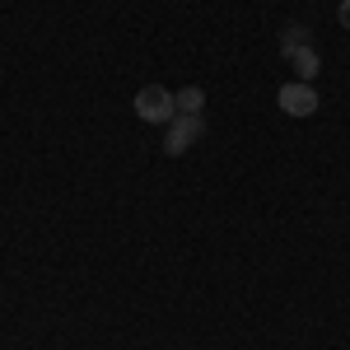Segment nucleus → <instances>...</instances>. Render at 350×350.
Masks as SVG:
<instances>
[{
    "label": "nucleus",
    "mask_w": 350,
    "mask_h": 350,
    "mask_svg": "<svg viewBox=\"0 0 350 350\" xmlns=\"http://www.w3.org/2000/svg\"><path fill=\"white\" fill-rule=\"evenodd\" d=\"M135 117L150 122V126H168L178 117V94H168L163 84H145L135 94Z\"/></svg>",
    "instance_id": "1"
},
{
    "label": "nucleus",
    "mask_w": 350,
    "mask_h": 350,
    "mask_svg": "<svg viewBox=\"0 0 350 350\" xmlns=\"http://www.w3.org/2000/svg\"><path fill=\"white\" fill-rule=\"evenodd\" d=\"M201 135H206V117H201V112H196V117H191V112H178V117L168 122V135H163V154H168V159H173V154H187Z\"/></svg>",
    "instance_id": "2"
},
{
    "label": "nucleus",
    "mask_w": 350,
    "mask_h": 350,
    "mask_svg": "<svg viewBox=\"0 0 350 350\" xmlns=\"http://www.w3.org/2000/svg\"><path fill=\"white\" fill-rule=\"evenodd\" d=\"M275 103H280V112H290V117H313L318 112V89L304 80H290L275 89Z\"/></svg>",
    "instance_id": "3"
},
{
    "label": "nucleus",
    "mask_w": 350,
    "mask_h": 350,
    "mask_svg": "<svg viewBox=\"0 0 350 350\" xmlns=\"http://www.w3.org/2000/svg\"><path fill=\"white\" fill-rule=\"evenodd\" d=\"M285 61L295 66V75L304 84H313V80H318V70H323V61H318V52H313V47H299V52H290Z\"/></svg>",
    "instance_id": "4"
},
{
    "label": "nucleus",
    "mask_w": 350,
    "mask_h": 350,
    "mask_svg": "<svg viewBox=\"0 0 350 350\" xmlns=\"http://www.w3.org/2000/svg\"><path fill=\"white\" fill-rule=\"evenodd\" d=\"M206 108V94H201V89H196V84H191V89H183V94H178V112H191V117H196V112Z\"/></svg>",
    "instance_id": "5"
},
{
    "label": "nucleus",
    "mask_w": 350,
    "mask_h": 350,
    "mask_svg": "<svg viewBox=\"0 0 350 350\" xmlns=\"http://www.w3.org/2000/svg\"><path fill=\"white\" fill-rule=\"evenodd\" d=\"M299 47H304V28H299V24H290L285 33H280V56L299 52Z\"/></svg>",
    "instance_id": "6"
}]
</instances>
